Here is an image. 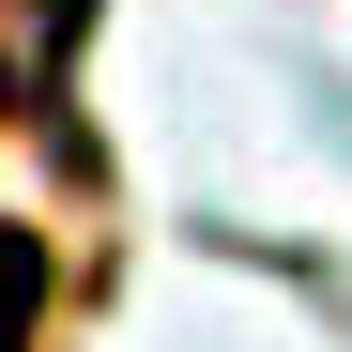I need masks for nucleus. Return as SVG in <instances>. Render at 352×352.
<instances>
[{
    "mask_svg": "<svg viewBox=\"0 0 352 352\" xmlns=\"http://www.w3.org/2000/svg\"><path fill=\"white\" fill-rule=\"evenodd\" d=\"M31 322H46V230L0 214V352H31Z\"/></svg>",
    "mask_w": 352,
    "mask_h": 352,
    "instance_id": "obj_1",
    "label": "nucleus"
}]
</instances>
